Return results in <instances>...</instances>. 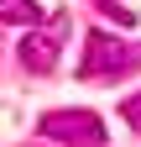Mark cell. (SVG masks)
<instances>
[{"label": "cell", "mask_w": 141, "mask_h": 147, "mask_svg": "<svg viewBox=\"0 0 141 147\" xmlns=\"http://www.w3.org/2000/svg\"><path fill=\"white\" fill-rule=\"evenodd\" d=\"M131 68H141V42H120V37L110 32H89V42H84V63H78V79H99V84H110V79H126Z\"/></svg>", "instance_id": "obj_1"}, {"label": "cell", "mask_w": 141, "mask_h": 147, "mask_svg": "<svg viewBox=\"0 0 141 147\" xmlns=\"http://www.w3.org/2000/svg\"><path fill=\"white\" fill-rule=\"evenodd\" d=\"M37 131L63 147H104V121L94 110H47L37 116Z\"/></svg>", "instance_id": "obj_2"}, {"label": "cell", "mask_w": 141, "mask_h": 147, "mask_svg": "<svg viewBox=\"0 0 141 147\" xmlns=\"http://www.w3.org/2000/svg\"><path fill=\"white\" fill-rule=\"evenodd\" d=\"M63 37H68V16H52L47 26H31V32H26V42H21V53H16V58H21L31 74H52Z\"/></svg>", "instance_id": "obj_3"}, {"label": "cell", "mask_w": 141, "mask_h": 147, "mask_svg": "<svg viewBox=\"0 0 141 147\" xmlns=\"http://www.w3.org/2000/svg\"><path fill=\"white\" fill-rule=\"evenodd\" d=\"M0 21L37 26V21H42V5H37V0H0Z\"/></svg>", "instance_id": "obj_4"}, {"label": "cell", "mask_w": 141, "mask_h": 147, "mask_svg": "<svg viewBox=\"0 0 141 147\" xmlns=\"http://www.w3.org/2000/svg\"><path fill=\"white\" fill-rule=\"evenodd\" d=\"M120 116H126V126H136V131H141V95H131L126 105H120Z\"/></svg>", "instance_id": "obj_5"}]
</instances>
